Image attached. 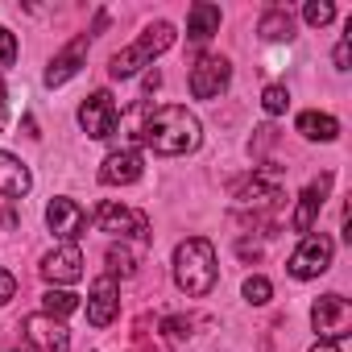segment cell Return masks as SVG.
Listing matches in <instances>:
<instances>
[{
	"instance_id": "cell-1",
	"label": "cell",
	"mask_w": 352,
	"mask_h": 352,
	"mask_svg": "<svg viewBox=\"0 0 352 352\" xmlns=\"http://www.w3.org/2000/svg\"><path fill=\"white\" fill-rule=\"evenodd\" d=\"M141 141L162 153V157H183V153H195L199 141H204V129H199V116L179 108V104H162L145 116L141 124Z\"/></svg>"
},
{
	"instance_id": "cell-2",
	"label": "cell",
	"mask_w": 352,
	"mask_h": 352,
	"mask_svg": "<svg viewBox=\"0 0 352 352\" xmlns=\"http://www.w3.org/2000/svg\"><path fill=\"white\" fill-rule=\"evenodd\" d=\"M216 278H220V265H216V249L208 236H187L174 249V282H179L183 294L208 298L216 290Z\"/></svg>"
},
{
	"instance_id": "cell-3",
	"label": "cell",
	"mask_w": 352,
	"mask_h": 352,
	"mask_svg": "<svg viewBox=\"0 0 352 352\" xmlns=\"http://www.w3.org/2000/svg\"><path fill=\"white\" fill-rule=\"evenodd\" d=\"M174 46V25L170 21H153L133 46H124L120 54H112V63H108V75L112 79H133L141 67H149L157 54H166Z\"/></svg>"
},
{
	"instance_id": "cell-4",
	"label": "cell",
	"mask_w": 352,
	"mask_h": 352,
	"mask_svg": "<svg viewBox=\"0 0 352 352\" xmlns=\"http://www.w3.org/2000/svg\"><path fill=\"white\" fill-rule=\"evenodd\" d=\"M331 257H336L331 236H323V232H307V236H302V245L290 253L286 270H290V278L311 282V278H319V274H327V270H331Z\"/></svg>"
},
{
	"instance_id": "cell-5",
	"label": "cell",
	"mask_w": 352,
	"mask_h": 352,
	"mask_svg": "<svg viewBox=\"0 0 352 352\" xmlns=\"http://www.w3.org/2000/svg\"><path fill=\"white\" fill-rule=\"evenodd\" d=\"M311 327H315L319 340H327V344L348 340V336H352V307H348V298H344V294H323V298H315V307H311Z\"/></svg>"
},
{
	"instance_id": "cell-6",
	"label": "cell",
	"mask_w": 352,
	"mask_h": 352,
	"mask_svg": "<svg viewBox=\"0 0 352 352\" xmlns=\"http://www.w3.org/2000/svg\"><path fill=\"white\" fill-rule=\"evenodd\" d=\"M96 228L108 232V236H120V241L149 245V216L145 212H133L124 204H100L96 208Z\"/></svg>"
},
{
	"instance_id": "cell-7",
	"label": "cell",
	"mask_w": 352,
	"mask_h": 352,
	"mask_svg": "<svg viewBox=\"0 0 352 352\" xmlns=\"http://www.w3.org/2000/svg\"><path fill=\"white\" fill-rule=\"evenodd\" d=\"M79 129L91 137V141H108L116 129H120V108L108 91H91L83 104H79Z\"/></svg>"
},
{
	"instance_id": "cell-8",
	"label": "cell",
	"mask_w": 352,
	"mask_h": 352,
	"mask_svg": "<svg viewBox=\"0 0 352 352\" xmlns=\"http://www.w3.org/2000/svg\"><path fill=\"white\" fill-rule=\"evenodd\" d=\"M232 79V63L224 54H204L195 67H191V96L195 100H216Z\"/></svg>"
},
{
	"instance_id": "cell-9",
	"label": "cell",
	"mask_w": 352,
	"mask_h": 352,
	"mask_svg": "<svg viewBox=\"0 0 352 352\" xmlns=\"http://www.w3.org/2000/svg\"><path fill=\"white\" fill-rule=\"evenodd\" d=\"M25 340L38 352H71V331L54 315H30L25 319Z\"/></svg>"
},
{
	"instance_id": "cell-10",
	"label": "cell",
	"mask_w": 352,
	"mask_h": 352,
	"mask_svg": "<svg viewBox=\"0 0 352 352\" xmlns=\"http://www.w3.org/2000/svg\"><path fill=\"white\" fill-rule=\"evenodd\" d=\"M232 195H236V204H245V208H274V204L282 199L278 170H257L253 179H245V183L232 187Z\"/></svg>"
},
{
	"instance_id": "cell-11",
	"label": "cell",
	"mask_w": 352,
	"mask_h": 352,
	"mask_svg": "<svg viewBox=\"0 0 352 352\" xmlns=\"http://www.w3.org/2000/svg\"><path fill=\"white\" fill-rule=\"evenodd\" d=\"M46 224H50V232H54L63 245H75V236L87 228V216H83V208H79L75 199L58 195V199H50V208H46Z\"/></svg>"
},
{
	"instance_id": "cell-12",
	"label": "cell",
	"mask_w": 352,
	"mask_h": 352,
	"mask_svg": "<svg viewBox=\"0 0 352 352\" xmlns=\"http://www.w3.org/2000/svg\"><path fill=\"white\" fill-rule=\"evenodd\" d=\"M38 270H42L46 282H54V286H71V282L83 278V253H79V245H58L54 253L42 257Z\"/></svg>"
},
{
	"instance_id": "cell-13",
	"label": "cell",
	"mask_w": 352,
	"mask_h": 352,
	"mask_svg": "<svg viewBox=\"0 0 352 352\" xmlns=\"http://www.w3.org/2000/svg\"><path fill=\"white\" fill-rule=\"evenodd\" d=\"M87 42H91V34H79L67 50H58V54L50 58V67H46V87H63V83H71V79L83 71V63H87Z\"/></svg>"
},
{
	"instance_id": "cell-14",
	"label": "cell",
	"mask_w": 352,
	"mask_h": 352,
	"mask_svg": "<svg viewBox=\"0 0 352 352\" xmlns=\"http://www.w3.org/2000/svg\"><path fill=\"white\" fill-rule=\"evenodd\" d=\"M327 191H331V174H319V179L298 195V208H294V216H290V228L294 232H311L315 228V220H319V212H323V204H327Z\"/></svg>"
},
{
	"instance_id": "cell-15",
	"label": "cell",
	"mask_w": 352,
	"mask_h": 352,
	"mask_svg": "<svg viewBox=\"0 0 352 352\" xmlns=\"http://www.w3.org/2000/svg\"><path fill=\"white\" fill-rule=\"evenodd\" d=\"M141 174H145L141 153H137V149H116V153H108L104 166H100V183H104V187H129V183L141 179Z\"/></svg>"
},
{
	"instance_id": "cell-16",
	"label": "cell",
	"mask_w": 352,
	"mask_h": 352,
	"mask_svg": "<svg viewBox=\"0 0 352 352\" xmlns=\"http://www.w3.org/2000/svg\"><path fill=\"white\" fill-rule=\"evenodd\" d=\"M120 311V290H116V278L104 274L96 286H91V298H87V323L91 327H108Z\"/></svg>"
},
{
	"instance_id": "cell-17",
	"label": "cell",
	"mask_w": 352,
	"mask_h": 352,
	"mask_svg": "<svg viewBox=\"0 0 352 352\" xmlns=\"http://www.w3.org/2000/svg\"><path fill=\"white\" fill-rule=\"evenodd\" d=\"M30 187H34L30 166L21 157H13V153L0 149V195H5V199H25Z\"/></svg>"
},
{
	"instance_id": "cell-18",
	"label": "cell",
	"mask_w": 352,
	"mask_h": 352,
	"mask_svg": "<svg viewBox=\"0 0 352 352\" xmlns=\"http://www.w3.org/2000/svg\"><path fill=\"white\" fill-rule=\"evenodd\" d=\"M220 21H224L220 5L199 0V5H191V13H187V38H191V42H208L212 34H220Z\"/></svg>"
},
{
	"instance_id": "cell-19",
	"label": "cell",
	"mask_w": 352,
	"mask_h": 352,
	"mask_svg": "<svg viewBox=\"0 0 352 352\" xmlns=\"http://www.w3.org/2000/svg\"><path fill=\"white\" fill-rule=\"evenodd\" d=\"M257 34H261L265 42H290V38H294V13L282 9V5H274V9L257 21Z\"/></svg>"
},
{
	"instance_id": "cell-20",
	"label": "cell",
	"mask_w": 352,
	"mask_h": 352,
	"mask_svg": "<svg viewBox=\"0 0 352 352\" xmlns=\"http://www.w3.org/2000/svg\"><path fill=\"white\" fill-rule=\"evenodd\" d=\"M294 129H298L307 141H336V137H340V120L327 116V112H302Z\"/></svg>"
},
{
	"instance_id": "cell-21",
	"label": "cell",
	"mask_w": 352,
	"mask_h": 352,
	"mask_svg": "<svg viewBox=\"0 0 352 352\" xmlns=\"http://www.w3.org/2000/svg\"><path fill=\"white\" fill-rule=\"evenodd\" d=\"M71 311H79V294H71V290H46V294H42V315L63 319V315H71Z\"/></svg>"
},
{
	"instance_id": "cell-22",
	"label": "cell",
	"mask_w": 352,
	"mask_h": 352,
	"mask_svg": "<svg viewBox=\"0 0 352 352\" xmlns=\"http://www.w3.org/2000/svg\"><path fill=\"white\" fill-rule=\"evenodd\" d=\"M261 108H265L270 116H282V112L290 108V91H286L282 83H270V87L261 91Z\"/></svg>"
},
{
	"instance_id": "cell-23",
	"label": "cell",
	"mask_w": 352,
	"mask_h": 352,
	"mask_svg": "<svg viewBox=\"0 0 352 352\" xmlns=\"http://www.w3.org/2000/svg\"><path fill=\"white\" fill-rule=\"evenodd\" d=\"M108 270H112V274H120V278H129V274H137V257H133V253L124 249V241L108 249Z\"/></svg>"
},
{
	"instance_id": "cell-24",
	"label": "cell",
	"mask_w": 352,
	"mask_h": 352,
	"mask_svg": "<svg viewBox=\"0 0 352 352\" xmlns=\"http://www.w3.org/2000/svg\"><path fill=\"white\" fill-rule=\"evenodd\" d=\"M331 17H336V5H331V0H311V5L302 9V21H307V25H315V30L331 25Z\"/></svg>"
},
{
	"instance_id": "cell-25",
	"label": "cell",
	"mask_w": 352,
	"mask_h": 352,
	"mask_svg": "<svg viewBox=\"0 0 352 352\" xmlns=\"http://www.w3.org/2000/svg\"><path fill=\"white\" fill-rule=\"evenodd\" d=\"M245 298L253 302V307H265L270 298H274V286H270V278H245Z\"/></svg>"
},
{
	"instance_id": "cell-26",
	"label": "cell",
	"mask_w": 352,
	"mask_h": 352,
	"mask_svg": "<svg viewBox=\"0 0 352 352\" xmlns=\"http://www.w3.org/2000/svg\"><path fill=\"white\" fill-rule=\"evenodd\" d=\"M17 63V38L9 30H0V67H13Z\"/></svg>"
},
{
	"instance_id": "cell-27",
	"label": "cell",
	"mask_w": 352,
	"mask_h": 352,
	"mask_svg": "<svg viewBox=\"0 0 352 352\" xmlns=\"http://www.w3.org/2000/svg\"><path fill=\"white\" fill-rule=\"evenodd\" d=\"M336 71H348V58H352V21H348V38H340V46H336Z\"/></svg>"
},
{
	"instance_id": "cell-28",
	"label": "cell",
	"mask_w": 352,
	"mask_h": 352,
	"mask_svg": "<svg viewBox=\"0 0 352 352\" xmlns=\"http://www.w3.org/2000/svg\"><path fill=\"white\" fill-rule=\"evenodd\" d=\"M13 298H17V278H13L9 270H0V307L13 302Z\"/></svg>"
},
{
	"instance_id": "cell-29",
	"label": "cell",
	"mask_w": 352,
	"mask_h": 352,
	"mask_svg": "<svg viewBox=\"0 0 352 352\" xmlns=\"http://www.w3.org/2000/svg\"><path fill=\"white\" fill-rule=\"evenodd\" d=\"M162 327H166V336H170V340H183V336H187V327H191V323H187V319H179V315H170V319H166V323H162Z\"/></svg>"
},
{
	"instance_id": "cell-30",
	"label": "cell",
	"mask_w": 352,
	"mask_h": 352,
	"mask_svg": "<svg viewBox=\"0 0 352 352\" xmlns=\"http://www.w3.org/2000/svg\"><path fill=\"white\" fill-rule=\"evenodd\" d=\"M311 352H340V344H327V340H319V344H315Z\"/></svg>"
},
{
	"instance_id": "cell-31",
	"label": "cell",
	"mask_w": 352,
	"mask_h": 352,
	"mask_svg": "<svg viewBox=\"0 0 352 352\" xmlns=\"http://www.w3.org/2000/svg\"><path fill=\"white\" fill-rule=\"evenodd\" d=\"M0 124H5V79H0Z\"/></svg>"
},
{
	"instance_id": "cell-32",
	"label": "cell",
	"mask_w": 352,
	"mask_h": 352,
	"mask_svg": "<svg viewBox=\"0 0 352 352\" xmlns=\"http://www.w3.org/2000/svg\"><path fill=\"white\" fill-rule=\"evenodd\" d=\"M17 352H30V348H17Z\"/></svg>"
}]
</instances>
